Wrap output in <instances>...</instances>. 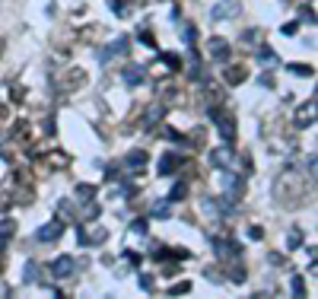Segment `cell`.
Wrapping results in <instances>:
<instances>
[{"mask_svg":"<svg viewBox=\"0 0 318 299\" xmlns=\"http://www.w3.org/2000/svg\"><path fill=\"white\" fill-rule=\"evenodd\" d=\"M293 293H296V296H305V283H302V277H293Z\"/></svg>","mask_w":318,"mask_h":299,"instance_id":"cell-24","label":"cell"},{"mask_svg":"<svg viewBox=\"0 0 318 299\" xmlns=\"http://www.w3.org/2000/svg\"><path fill=\"white\" fill-rule=\"evenodd\" d=\"M162 61H166L169 70H179V57H175V54H162Z\"/></svg>","mask_w":318,"mask_h":299,"instance_id":"cell-25","label":"cell"},{"mask_svg":"<svg viewBox=\"0 0 318 299\" xmlns=\"http://www.w3.org/2000/svg\"><path fill=\"white\" fill-rule=\"evenodd\" d=\"M105 236H109V232H105L102 229V226H92V229H86V226H80V245H99V242H105Z\"/></svg>","mask_w":318,"mask_h":299,"instance_id":"cell-5","label":"cell"},{"mask_svg":"<svg viewBox=\"0 0 318 299\" xmlns=\"http://www.w3.org/2000/svg\"><path fill=\"white\" fill-rule=\"evenodd\" d=\"M188 290H191V283L185 280V283H175V286H172L169 293H172V296H182V293H188Z\"/></svg>","mask_w":318,"mask_h":299,"instance_id":"cell-23","label":"cell"},{"mask_svg":"<svg viewBox=\"0 0 318 299\" xmlns=\"http://www.w3.org/2000/svg\"><path fill=\"white\" fill-rule=\"evenodd\" d=\"M249 232H252V239H261V236H264V229H261V226H252Z\"/></svg>","mask_w":318,"mask_h":299,"instance_id":"cell-31","label":"cell"},{"mask_svg":"<svg viewBox=\"0 0 318 299\" xmlns=\"http://www.w3.org/2000/svg\"><path fill=\"white\" fill-rule=\"evenodd\" d=\"M144 162H147L144 150H131V153H127V165H131V169H144Z\"/></svg>","mask_w":318,"mask_h":299,"instance_id":"cell-14","label":"cell"},{"mask_svg":"<svg viewBox=\"0 0 318 299\" xmlns=\"http://www.w3.org/2000/svg\"><path fill=\"white\" fill-rule=\"evenodd\" d=\"M48 271L54 274L57 280H64V277H70V274L77 271V264H74V258H70V255H61V258H54L48 264Z\"/></svg>","mask_w":318,"mask_h":299,"instance_id":"cell-2","label":"cell"},{"mask_svg":"<svg viewBox=\"0 0 318 299\" xmlns=\"http://www.w3.org/2000/svg\"><path fill=\"white\" fill-rule=\"evenodd\" d=\"M13 229H16L13 223H4V226H0V248H4V245L10 242V236H13Z\"/></svg>","mask_w":318,"mask_h":299,"instance_id":"cell-16","label":"cell"},{"mask_svg":"<svg viewBox=\"0 0 318 299\" xmlns=\"http://www.w3.org/2000/svg\"><path fill=\"white\" fill-rule=\"evenodd\" d=\"M26 280L42 283V268H39V264H29V268H26Z\"/></svg>","mask_w":318,"mask_h":299,"instance_id":"cell-18","label":"cell"},{"mask_svg":"<svg viewBox=\"0 0 318 299\" xmlns=\"http://www.w3.org/2000/svg\"><path fill=\"white\" fill-rule=\"evenodd\" d=\"M26 134H29V124H26V121H16V127H13V140H19V143L29 140Z\"/></svg>","mask_w":318,"mask_h":299,"instance_id":"cell-15","label":"cell"},{"mask_svg":"<svg viewBox=\"0 0 318 299\" xmlns=\"http://www.w3.org/2000/svg\"><path fill=\"white\" fill-rule=\"evenodd\" d=\"M92 194H96V188H92V185H80L77 188V197L80 201H92Z\"/></svg>","mask_w":318,"mask_h":299,"instance_id":"cell-19","label":"cell"},{"mask_svg":"<svg viewBox=\"0 0 318 299\" xmlns=\"http://www.w3.org/2000/svg\"><path fill=\"white\" fill-rule=\"evenodd\" d=\"M124 83H131V86L144 83V67H124Z\"/></svg>","mask_w":318,"mask_h":299,"instance_id":"cell-12","label":"cell"},{"mask_svg":"<svg viewBox=\"0 0 318 299\" xmlns=\"http://www.w3.org/2000/svg\"><path fill=\"white\" fill-rule=\"evenodd\" d=\"M140 286H144V290H153V277H150V274H144V277H140Z\"/></svg>","mask_w":318,"mask_h":299,"instance_id":"cell-29","label":"cell"},{"mask_svg":"<svg viewBox=\"0 0 318 299\" xmlns=\"http://www.w3.org/2000/svg\"><path fill=\"white\" fill-rule=\"evenodd\" d=\"M48 165H51V169H54V165H57V169H64V165H67V156H64V153H51V156H48Z\"/></svg>","mask_w":318,"mask_h":299,"instance_id":"cell-20","label":"cell"},{"mask_svg":"<svg viewBox=\"0 0 318 299\" xmlns=\"http://www.w3.org/2000/svg\"><path fill=\"white\" fill-rule=\"evenodd\" d=\"M299 242H302V239H299V229H293V232H290V248H296Z\"/></svg>","mask_w":318,"mask_h":299,"instance_id":"cell-28","label":"cell"},{"mask_svg":"<svg viewBox=\"0 0 318 299\" xmlns=\"http://www.w3.org/2000/svg\"><path fill=\"white\" fill-rule=\"evenodd\" d=\"M179 165H182V159L175 156V153H166V156L159 159V175H172L175 169H179Z\"/></svg>","mask_w":318,"mask_h":299,"instance_id":"cell-8","label":"cell"},{"mask_svg":"<svg viewBox=\"0 0 318 299\" xmlns=\"http://www.w3.org/2000/svg\"><path fill=\"white\" fill-rule=\"evenodd\" d=\"M127 45H131L127 39H118L115 45H109V48L102 51V57H115V54H124V51H127Z\"/></svg>","mask_w":318,"mask_h":299,"instance_id":"cell-13","label":"cell"},{"mask_svg":"<svg viewBox=\"0 0 318 299\" xmlns=\"http://www.w3.org/2000/svg\"><path fill=\"white\" fill-rule=\"evenodd\" d=\"M112 7H115L118 16H127V13H131V4H124V0H112Z\"/></svg>","mask_w":318,"mask_h":299,"instance_id":"cell-22","label":"cell"},{"mask_svg":"<svg viewBox=\"0 0 318 299\" xmlns=\"http://www.w3.org/2000/svg\"><path fill=\"white\" fill-rule=\"evenodd\" d=\"M226 194H229V201H239L245 194V182H242V178H229V182H226Z\"/></svg>","mask_w":318,"mask_h":299,"instance_id":"cell-10","label":"cell"},{"mask_svg":"<svg viewBox=\"0 0 318 299\" xmlns=\"http://www.w3.org/2000/svg\"><path fill=\"white\" fill-rule=\"evenodd\" d=\"M96 217H99V207H96V204H89V207L83 210V220H96Z\"/></svg>","mask_w":318,"mask_h":299,"instance_id":"cell-26","label":"cell"},{"mask_svg":"<svg viewBox=\"0 0 318 299\" xmlns=\"http://www.w3.org/2000/svg\"><path fill=\"white\" fill-rule=\"evenodd\" d=\"M4 51H7V42H4V35H0V57H4Z\"/></svg>","mask_w":318,"mask_h":299,"instance_id":"cell-32","label":"cell"},{"mask_svg":"<svg viewBox=\"0 0 318 299\" xmlns=\"http://www.w3.org/2000/svg\"><path fill=\"white\" fill-rule=\"evenodd\" d=\"M153 217H169V204H156L153 207Z\"/></svg>","mask_w":318,"mask_h":299,"instance_id":"cell-27","label":"cell"},{"mask_svg":"<svg viewBox=\"0 0 318 299\" xmlns=\"http://www.w3.org/2000/svg\"><path fill=\"white\" fill-rule=\"evenodd\" d=\"M232 13H239V7H232V4H220L214 16H217V19H223V16H232Z\"/></svg>","mask_w":318,"mask_h":299,"instance_id":"cell-17","label":"cell"},{"mask_svg":"<svg viewBox=\"0 0 318 299\" xmlns=\"http://www.w3.org/2000/svg\"><path fill=\"white\" fill-rule=\"evenodd\" d=\"M210 159H214L217 169H226V165L232 162V153H229V147H223V150H214V153H210Z\"/></svg>","mask_w":318,"mask_h":299,"instance_id":"cell-9","label":"cell"},{"mask_svg":"<svg viewBox=\"0 0 318 299\" xmlns=\"http://www.w3.org/2000/svg\"><path fill=\"white\" fill-rule=\"evenodd\" d=\"M270 264H274V268H284V255H270Z\"/></svg>","mask_w":318,"mask_h":299,"instance_id":"cell-30","label":"cell"},{"mask_svg":"<svg viewBox=\"0 0 318 299\" xmlns=\"http://www.w3.org/2000/svg\"><path fill=\"white\" fill-rule=\"evenodd\" d=\"M83 83H86V74H83L80 67H70L67 74L61 77V89H64V92H74L77 86H83Z\"/></svg>","mask_w":318,"mask_h":299,"instance_id":"cell-4","label":"cell"},{"mask_svg":"<svg viewBox=\"0 0 318 299\" xmlns=\"http://www.w3.org/2000/svg\"><path fill=\"white\" fill-rule=\"evenodd\" d=\"M210 54L217 57V61H229V54H232V48L223 42V39H210Z\"/></svg>","mask_w":318,"mask_h":299,"instance_id":"cell-6","label":"cell"},{"mask_svg":"<svg viewBox=\"0 0 318 299\" xmlns=\"http://www.w3.org/2000/svg\"><path fill=\"white\" fill-rule=\"evenodd\" d=\"M61 232H64V223L61 220H51L48 226H42V229L35 232V242L48 245V242H54V239H61Z\"/></svg>","mask_w":318,"mask_h":299,"instance_id":"cell-3","label":"cell"},{"mask_svg":"<svg viewBox=\"0 0 318 299\" xmlns=\"http://www.w3.org/2000/svg\"><path fill=\"white\" fill-rule=\"evenodd\" d=\"M0 143H4V134H0Z\"/></svg>","mask_w":318,"mask_h":299,"instance_id":"cell-33","label":"cell"},{"mask_svg":"<svg viewBox=\"0 0 318 299\" xmlns=\"http://www.w3.org/2000/svg\"><path fill=\"white\" fill-rule=\"evenodd\" d=\"M210 118H214V124L220 127L223 140L232 143V137H235V118H232L229 112H220V109H210Z\"/></svg>","mask_w":318,"mask_h":299,"instance_id":"cell-1","label":"cell"},{"mask_svg":"<svg viewBox=\"0 0 318 299\" xmlns=\"http://www.w3.org/2000/svg\"><path fill=\"white\" fill-rule=\"evenodd\" d=\"M312 121H315V99L305 102L302 109H299V115H296V124H299V127H309Z\"/></svg>","mask_w":318,"mask_h":299,"instance_id":"cell-7","label":"cell"},{"mask_svg":"<svg viewBox=\"0 0 318 299\" xmlns=\"http://www.w3.org/2000/svg\"><path fill=\"white\" fill-rule=\"evenodd\" d=\"M245 77H249V70H245L242 64H239V67H229V70H226V83H229V86H235V83H242Z\"/></svg>","mask_w":318,"mask_h":299,"instance_id":"cell-11","label":"cell"},{"mask_svg":"<svg viewBox=\"0 0 318 299\" xmlns=\"http://www.w3.org/2000/svg\"><path fill=\"white\" fill-rule=\"evenodd\" d=\"M182 197H188V185H185V182H179V185H175V191L169 194V201H182Z\"/></svg>","mask_w":318,"mask_h":299,"instance_id":"cell-21","label":"cell"}]
</instances>
